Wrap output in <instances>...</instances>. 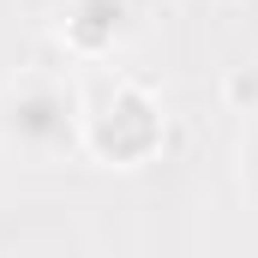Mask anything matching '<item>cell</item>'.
<instances>
[{"mask_svg":"<svg viewBox=\"0 0 258 258\" xmlns=\"http://www.w3.org/2000/svg\"><path fill=\"white\" fill-rule=\"evenodd\" d=\"M168 144L162 96L138 78H102L90 96H78V150H90L102 168H144Z\"/></svg>","mask_w":258,"mask_h":258,"instance_id":"6da1fadb","label":"cell"},{"mask_svg":"<svg viewBox=\"0 0 258 258\" xmlns=\"http://www.w3.org/2000/svg\"><path fill=\"white\" fill-rule=\"evenodd\" d=\"M126 18H132L126 0H72L66 6V24H60L66 54H78V60L114 54V42L126 36Z\"/></svg>","mask_w":258,"mask_h":258,"instance_id":"3957f363","label":"cell"},{"mask_svg":"<svg viewBox=\"0 0 258 258\" xmlns=\"http://www.w3.org/2000/svg\"><path fill=\"white\" fill-rule=\"evenodd\" d=\"M0 144L30 162H54L78 150V90L42 72L12 78L0 90Z\"/></svg>","mask_w":258,"mask_h":258,"instance_id":"7a4b0ae2","label":"cell"},{"mask_svg":"<svg viewBox=\"0 0 258 258\" xmlns=\"http://www.w3.org/2000/svg\"><path fill=\"white\" fill-rule=\"evenodd\" d=\"M228 102L246 114V102H252V66H234V78H228Z\"/></svg>","mask_w":258,"mask_h":258,"instance_id":"277c9868","label":"cell"}]
</instances>
